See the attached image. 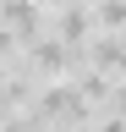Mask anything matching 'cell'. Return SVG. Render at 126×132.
Wrapping results in <instances>:
<instances>
[{
	"instance_id": "6da1fadb",
	"label": "cell",
	"mask_w": 126,
	"mask_h": 132,
	"mask_svg": "<svg viewBox=\"0 0 126 132\" xmlns=\"http://www.w3.org/2000/svg\"><path fill=\"white\" fill-rule=\"evenodd\" d=\"M50 39H60L66 50H88V39H93V11L82 6V0H66V6L50 16Z\"/></svg>"
},
{
	"instance_id": "7a4b0ae2",
	"label": "cell",
	"mask_w": 126,
	"mask_h": 132,
	"mask_svg": "<svg viewBox=\"0 0 126 132\" xmlns=\"http://www.w3.org/2000/svg\"><path fill=\"white\" fill-rule=\"evenodd\" d=\"M0 28H11L17 39H44L50 33V16H44V6L38 0H0Z\"/></svg>"
},
{
	"instance_id": "3957f363",
	"label": "cell",
	"mask_w": 126,
	"mask_h": 132,
	"mask_svg": "<svg viewBox=\"0 0 126 132\" xmlns=\"http://www.w3.org/2000/svg\"><path fill=\"white\" fill-rule=\"evenodd\" d=\"M93 28H99V33H121L126 28V0H93Z\"/></svg>"
},
{
	"instance_id": "277c9868",
	"label": "cell",
	"mask_w": 126,
	"mask_h": 132,
	"mask_svg": "<svg viewBox=\"0 0 126 132\" xmlns=\"http://www.w3.org/2000/svg\"><path fill=\"white\" fill-rule=\"evenodd\" d=\"M99 132H126V116H115V110H110L104 121H99Z\"/></svg>"
},
{
	"instance_id": "5b68a950",
	"label": "cell",
	"mask_w": 126,
	"mask_h": 132,
	"mask_svg": "<svg viewBox=\"0 0 126 132\" xmlns=\"http://www.w3.org/2000/svg\"><path fill=\"white\" fill-rule=\"evenodd\" d=\"M55 132H82V127H55Z\"/></svg>"
}]
</instances>
